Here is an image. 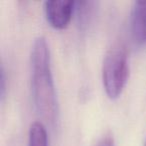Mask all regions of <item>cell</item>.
Here are the masks:
<instances>
[{
    "mask_svg": "<svg viewBox=\"0 0 146 146\" xmlns=\"http://www.w3.org/2000/svg\"><path fill=\"white\" fill-rule=\"evenodd\" d=\"M31 95L37 114L54 128L59 120V106L46 39L37 37L31 48Z\"/></svg>",
    "mask_w": 146,
    "mask_h": 146,
    "instance_id": "cell-1",
    "label": "cell"
},
{
    "mask_svg": "<svg viewBox=\"0 0 146 146\" xmlns=\"http://www.w3.org/2000/svg\"><path fill=\"white\" fill-rule=\"evenodd\" d=\"M129 78V63L126 48L116 44L106 53L102 65V82L110 99H117L122 94Z\"/></svg>",
    "mask_w": 146,
    "mask_h": 146,
    "instance_id": "cell-2",
    "label": "cell"
},
{
    "mask_svg": "<svg viewBox=\"0 0 146 146\" xmlns=\"http://www.w3.org/2000/svg\"><path fill=\"white\" fill-rule=\"evenodd\" d=\"M75 1L71 0H51L44 2V14L51 27L58 30L65 29L74 15Z\"/></svg>",
    "mask_w": 146,
    "mask_h": 146,
    "instance_id": "cell-3",
    "label": "cell"
},
{
    "mask_svg": "<svg viewBox=\"0 0 146 146\" xmlns=\"http://www.w3.org/2000/svg\"><path fill=\"white\" fill-rule=\"evenodd\" d=\"M131 34L136 44H146V1L134 2L131 11Z\"/></svg>",
    "mask_w": 146,
    "mask_h": 146,
    "instance_id": "cell-4",
    "label": "cell"
},
{
    "mask_svg": "<svg viewBox=\"0 0 146 146\" xmlns=\"http://www.w3.org/2000/svg\"><path fill=\"white\" fill-rule=\"evenodd\" d=\"M98 5H99L98 2L90 1V0L75 1L73 16L75 17L76 25L79 30L85 31L89 28L97 14Z\"/></svg>",
    "mask_w": 146,
    "mask_h": 146,
    "instance_id": "cell-5",
    "label": "cell"
},
{
    "mask_svg": "<svg viewBox=\"0 0 146 146\" xmlns=\"http://www.w3.org/2000/svg\"><path fill=\"white\" fill-rule=\"evenodd\" d=\"M28 146H48V135L41 121H34L28 132Z\"/></svg>",
    "mask_w": 146,
    "mask_h": 146,
    "instance_id": "cell-6",
    "label": "cell"
},
{
    "mask_svg": "<svg viewBox=\"0 0 146 146\" xmlns=\"http://www.w3.org/2000/svg\"><path fill=\"white\" fill-rule=\"evenodd\" d=\"M6 94V73H5L4 66H1V73H0V98L1 101L4 100Z\"/></svg>",
    "mask_w": 146,
    "mask_h": 146,
    "instance_id": "cell-7",
    "label": "cell"
},
{
    "mask_svg": "<svg viewBox=\"0 0 146 146\" xmlns=\"http://www.w3.org/2000/svg\"><path fill=\"white\" fill-rule=\"evenodd\" d=\"M95 146H114V140L109 135L103 136Z\"/></svg>",
    "mask_w": 146,
    "mask_h": 146,
    "instance_id": "cell-8",
    "label": "cell"
},
{
    "mask_svg": "<svg viewBox=\"0 0 146 146\" xmlns=\"http://www.w3.org/2000/svg\"><path fill=\"white\" fill-rule=\"evenodd\" d=\"M145 146H146V142H145Z\"/></svg>",
    "mask_w": 146,
    "mask_h": 146,
    "instance_id": "cell-9",
    "label": "cell"
}]
</instances>
